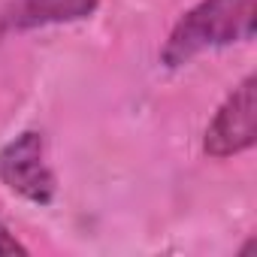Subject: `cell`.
<instances>
[{
    "mask_svg": "<svg viewBox=\"0 0 257 257\" xmlns=\"http://www.w3.org/2000/svg\"><path fill=\"white\" fill-rule=\"evenodd\" d=\"M254 19L257 0H200L170 31L161 61L164 67L176 70L203 52L248 43L254 40Z\"/></svg>",
    "mask_w": 257,
    "mask_h": 257,
    "instance_id": "obj_1",
    "label": "cell"
},
{
    "mask_svg": "<svg viewBox=\"0 0 257 257\" xmlns=\"http://www.w3.org/2000/svg\"><path fill=\"white\" fill-rule=\"evenodd\" d=\"M0 185L37 206L55 200L58 179L46 161V140L40 131H25L0 149Z\"/></svg>",
    "mask_w": 257,
    "mask_h": 257,
    "instance_id": "obj_2",
    "label": "cell"
},
{
    "mask_svg": "<svg viewBox=\"0 0 257 257\" xmlns=\"http://www.w3.org/2000/svg\"><path fill=\"white\" fill-rule=\"evenodd\" d=\"M254 115H257V79L245 76L209 121L203 134V152L215 161L248 152L257 140Z\"/></svg>",
    "mask_w": 257,
    "mask_h": 257,
    "instance_id": "obj_3",
    "label": "cell"
},
{
    "mask_svg": "<svg viewBox=\"0 0 257 257\" xmlns=\"http://www.w3.org/2000/svg\"><path fill=\"white\" fill-rule=\"evenodd\" d=\"M100 0H10L0 10V37L25 34L49 25H73L91 19Z\"/></svg>",
    "mask_w": 257,
    "mask_h": 257,
    "instance_id": "obj_4",
    "label": "cell"
},
{
    "mask_svg": "<svg viewBox=\"0 0 257 257\" xmlns=\"http://www.w3.org/2000/svg\"><path fill=\"white\" fill-rule=\"evenodd\" d=\"M0 254H28V248H25L4 224H0Z\"/></svg>",
    "mask_w": 257,
    "mask_h": 257,
    "instance_id": "obj_5",
    "label": "cell"
}]
</instances>
